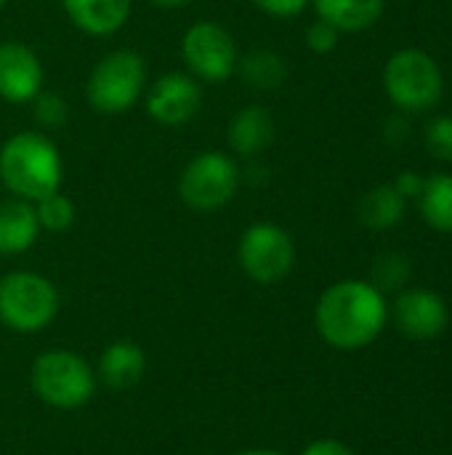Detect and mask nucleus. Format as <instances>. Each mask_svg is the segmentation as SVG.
I'll list each match as a JSON object with an SVG mask.
<instances>
[{"instance_id":"1","label":"nucleus","mask_w":452,"mask_h":455,"mask_svg":"<svg viewBox=\"0 0 452 455\" xmlns=\"http://www.w3.org/2000/svg\"><path fill=\"white\" fill-rule=\"evenodd\" d=\"M389 323V301L370 280H338L314 307L320 339L338 352L370 347Z\"/></svg>"},{"instance_id":"2","label":"nucleus","mask_w":452,"mask_h":455,"mask_svg":"<svg viewBox=\"0 0 452 455\" xmlns=\"http://www.w3.org/2000/svg\"><path fill=\"white\" fill-rule=\"evenodd\" d=\"M64 163L56 144L40 131H21L0 147V184L19 200L37 203L59 192Z\"/></svg>"},{"instance_id":"3","label":"nucleus","mask_w":452,"mask_h":455,"mask_svg":"<svg viewBox=\"0 0 452 455\" xmlns=\"http://www.w3.org/2000/svg\"><path fill=\"white\" fill-rule=\"evenodd\" d=\"M96 373L72 349H45L29 365V387L40 403L56 411H77L96 395Z\"/></svg>"},{"instance_id":"4","label":"nucleus","mask_w":452,"mask_h":455,"mask_svg":"<svg viewBox=\"0 0 452 455\" xmlns=\"http://www.w3.org/2000/svg\"><path fill=\"white\" fill-rule=\"evenodd\" d=\"M384 88L400 112H429L445 96V75L432 53L402 48L384 67Z\"/></svg>"},{"instance_id":"5","label":"nucleus","mask_w":452,"mask_h":455,"mask_svg":"<svg viewBox=\"0 0 452 455\" xmlns=\"http://www.w3.org/2000/svg\"><path fill=\"white\" fill-rule=\"evenodd\" d=\"M61 299L56 285L27 269L0 277V323L13 333H40L59 315Z\"/></svg>"},{"instance_id":"6","label":"nucleus","mask_w":452,"mask_h":455,"mask_svg":"<svg viewBox=\"0 0 452 455\" xmlns=\"http://www.w3.org/2000/svg\"><path fill=\"white\" fill-rule=\"evenodd\" d=\"M147 85V61L131 48L109 51L88 75L85 99L101 115L128 112Z\"/></svg>"},{"instance_id":"7","label":"nucleus","mask_w":452,"mask_h":455,"mask_svg":"<svg viewBox=\"0 0 452 455\" xmlns=\"http://www.w3.org/2000/svg\"><path fill=\"white\" fill-rule=\"evenodd\" d=\"M240 189V168L226 152H200L192 157L178 179V195L186 208L213 213L234 200Z\"/></svg>"},{"instance_id":"8","label":"nucleus","mask_w":452,"mask_h":455,"mask_svg":"<svg viewBox=\"0 0 452 455\" xmlns=\"http://www.w3.org/2000/svg\"><path fill=\"white\" fill-rule=\"evenodd\" d=\"M237 261L253 283L277 285L296 267V243L280 224L256 221L237 243Z\"/></svg>"},{"instance_id":"9","label":"nucleus","mask_w":452,"mask_h":455,"mask_svg":"<svg viewBox=\"0 0 452 455\" xmlns=\"http://www.w3.org/2000/svg\"><path fill=\"white\" fill-rule=\"evenodd\" d=\"M181 56L192 77L205 83H224L237 72V40L218 21H194L181 40Z\"/></svg>"},{"instance_id":"10","label":"nucleus","mask_w":452,"mask_h":455,"mask_svg":"<svg viewBox=\"0 0 452 455\" xmlns=\"http://www.w3.org/2000/svg\"><path fill=\"white\" fill-rule=\"evenodd\" d=\"M397 331L410 341H434L448 331V301L432 288H405L389 307Z\"/></svg>"},{"instance_id":"11","label":"nucleus","mask_w":452,"mask_h":455,"mask_svg":"<svg viewBox=\"0 0 452 455\" xmlns=\"http://www.w3.org/2000/svg\"><path fill=\"white\" fill-rule=\"evenodd\" d=\"M147 115L163 128H181L202 107V88L189 72H165L147 91Z\"/></svg>"},{"instance_id":"12","label":"nucleus","mask_w":452,"mask_h":455,"mask_svg":"<svg viewBox=\"0 0 452 455\" xmlns=\"http://www.w3.org/2000/svg\"><path fill=\"white\" fill-rule=\"evenodd\" d=\"M43 77L40 56L29 45L19 40L0 43V99L11 104L32 101L43 91Z\"/></svg>"},{"instance_id":"13","label":"nucleus","mask_w":452,"mask_h":455,"mask_svg":"<svg viewBox=\"0 0 452 455\" xmlns=\"http://www.w3.org/2000/svg\"><path fill=\"white\" fill-rule=\"evenodd\" d=\"M274 117L261 104L237 109L226 125V144L237 157H256L274 141Z\"/></svg>"},{"instance_id":"14","label":"nucleus","mask_w":452,"mask_h":455,"mask_svg":"<svg viewBox=\"0 0 452 455\" xmlns=\"http://www.w3.org/2000/svg\"><path fill=\"white\" fill-rule=\"evenodd\" d=\"M69 21L93 37H109L125 27L133 0H61Z\"/></svg>"},{"instance_id":"15","label":"nucleus","mask_w":452,"mask_h":455,"mask_svg":"<svg viewBox=\"0 0 452 455\" xmlns=\"http://www.w3.org/2000/svg\"><path fill=\"white\" fill-rule=\"evenodd\" d=\"M147 373V352L136 344V341H112L109 347H104L101 357H99V373L96 379L115 389H131L136 387Z\"/></svg>"},{"instance_id":"16","label":"nucleus","mask_w":452,"mask_h":455,"mask_svg":"<svg viewBox=\"0 0 452 455\" xmlns=\"http://www.w3.org/2000/svg\"><path fill=\"white\" fill-rule=\"evenodd\" d=\"M40 224L35 203L11 197L0 203V256H19L37 243Z\"/></svg>"},{"instance_id":"17","label":"nucleus","mask_w":452,"mask_h":455,"mask_svg":"<svg viewBox=\"0 0 452 455\" xmlns=\"http://www.w3.org/2000/svg\"><path fill=\"white\" fill-rule=\"evenodd\" d=\"M322 21L338 32H365L384 16L386 0H312Z\"/></svg>"},{"instance_id":"18","label":"nucleus","mask_w":452,"mask_h":455,"mask_svg":"<svg viewBox=\"0 0 452 455\" xmlns=\"http://www.w3.org/2000/svg\"><path fill=\"white\" fill-rule=\"evenodd\" d=\"M357 216L368 229L386 232L405 221L408 200L394 189V184H378L370 192H365V197L360 200Z\"/></svg>"},{"instance_id":"19","label":"nucleus","mask_w":452,"mask_h":455,"mask_svg":"<svg viewBox=\"0 0 452 455\" xmlns=\"http://www.w3.org/2000/svg\"><path fill=\"white\" fill-rule=\"evenodd\" d=\"M416 203L432 229L452 235V173H432Z\"/></svg>"},{"instance_id":"20","label":"nucleus","mask_w":452,"mask_h":455,"mask_svg":"<svg viewBox=\"0 0 452 455\" xmlns=\"http://www.w3.org/2000/svg\"><path fill=\"white\" fill-rule=\"evenodd\" d=\"M237 69H240L242 80L250 88H256V91H274L288 77L285 59L280 53L269 51V48H253V51H248L237 61Z\"/></svg>"},{"instance_id":"21","label":"nucleus","mask_w":452,"mask_h":455,"mask_svg":"<svg viewBox=\"0 0 452 455\" xmlns=\"http://www.w3.org/2000/svg\"><path fill=\"white\" fill-rule=\"evenodd\" d=\"M413 277V261L400 253V251H386L373 259L370 267V283L386 296V293H400L408 288Z\"/></svg>"},{"instance_id":"22","label":"nucleus","mask_w":452,"mask_h":455,"mask_svg":"<svg viewBox=\"0 0 452 455\" xmlns=\"http://www.w3.org/2000/svg\"><path fill=\"white\" fill-rule=\"evenodd\" d=\"M35 213H37L40 229H45V232H67L75 224V216H77L75 203L61 192H53V195L37 200Z\"/></svg>"},{"instance_id":"23","label":"nucleus","mask_w":452,"mask_h":455,"mask_svg":"<svg viewBox=\"0 0 452 455\" xmlns=\"http://www.w3.org/2000/svg\"><path fill=\"white\" fill-rule=\"evenodd\" d=\"M32 115H35V120H37L40 128L53 131V128H61L67 123L69 104L59 93H53V91H40L32 99Z\"/></svg>"},{"instance_id":"24","label":"nucleus","mask_w":452,"mask_h":455,"mask_svg":"<svg viewBox=\"0 0 452 455\" xmlns=\"http://www.w3.org/2000/svg\"><path fill=\"white\" fill-rule=\"evenodd\" d=\"M424 141H426V149H429L437 160L452 163V115H440V117H434V120L426 125Z\"/></svg>"},{"instance_id":"25","label":"nucleus","mask_w":452,"mask_h":455,"mask_svg":"<svg viewBox=\"0 0 452 455\" xmlns=\"http://www.w3.org/2000/svg\"><path fill=\"white\" fill-rule=\"evenodd\" d=\"M338 40H341V32L333 24L322 21V19H317L306 29V45L314 53H330V51H336L338 48Z\"/></svg>"},{"instance_id":"26","label":"nucleus","mask_w":452,"mask_h":455,"mask_svg":"<svg viewBox=\"0 0 452 455\" xmlns=\"http://www.w3.org/2000/svg\"><path fill=\"white\" fill-rule=\"evenodd\" d=\"M258 11L269 13V16H277V19H293L298 16L301 11H306V5L312 0H250Z\"/></svg>"},{"instance_id":"27","label":"nucleus","mask_w":452,"mask_h":455,"mask_svg":"<svg viewBox=\"0 0 452 455\" xmlns=\"http://www.w3.org/2000/svg\"><path fill=\"white\" fill-rule=\"evenodd\" d=\"M301 455H357L344 440H336V437H320L314 443H309Z\"/></svg>"},{"instance_id":"28","label":"nucleus","mask_w":452,"mask_h":455,"mask_svg":"<svg viewBox=\"0 0 452 455\" xmlns=\"http://www.w3.org/2000/svg\"><path fill=\"white\" fill-rule=\"evenodd\" d=\"M394 189L410 203V200H418V195H421V189H424V184H426V179L424 176H418L416 171H402L394 181Z\"/></svg>"},{"instance_id":"29","label":"nucleus","mask_w":452,"mask_h":455,"mask_svg":"<svg viewBox=\"0 0 452 455\" xmlns=\"http://www.w3.org/2000/svg\"><path fill=\"white\" fill-rule=\"evenodd\" d=\"M232 455H288L282 451H274V448H248V451H240V453Z\"/></svg>"},{"instance_id":"30","label":"nucleus","mask_w":452,"mask_h":455,"mask_svg":"<svg viewBox=\"0 0 452 455\" xmlns=\"http://www.w3.org/2000/svg\"><path fill=\"white\" fill-rule=\"evenodd\" d=\"M152 5H157V8H184L189 0H149Z\"/></svg>"},{"instance_id":"31","label":"nucleus","mask_w":452,"mask_h":455,"mask_svg":"<svg viewBox=\"0 0 452 455\" xmlns=\"http://www.w3.org/2000/svg\"><path fill=\"white\" fill-rule=\"evenodd\" d=\"M5 3H8V0H0V8H3V5H5Z\"/></svg>"}]
</instances>
